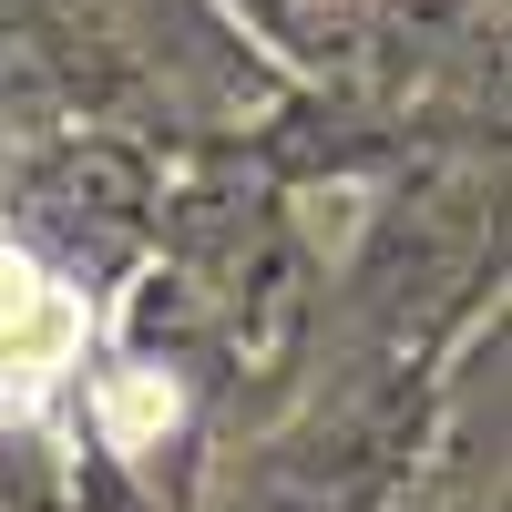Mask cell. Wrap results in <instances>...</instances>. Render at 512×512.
Instances as JSON below:
<instances>
[{
	"mask_svg": "<svg viewBox=\"0 0 512 512\" xmlns=\"http://www.w3.org/2000/svg\"><path fill=\"white\" fill-rule=\"evenodd\" d=\"M82 338H93L82 297H72L52 267H41V256L0 246V410L31 420V410L82 369Z\"/></svg>",
	"mask_w": 512,
	"mask_h": 512,
	"instance_id": "1",
	"label": "cell"
},
{
	"mask_svg": "<svg viewBox=\"0 0 512 512\" xmlns=\"http://www.w3.org/2000/svg\"><path fill=\"white\" fill-rule=\"evenodd\" d=\"M103 431H113L123 451L164 441V431H175V379H164V369H113V379H103Z\"/></svg>",
	"mask_w": 512,
	"mask_h": 512,
	"instance_id": "2",
	"label": "cell"
}]
</instances>
